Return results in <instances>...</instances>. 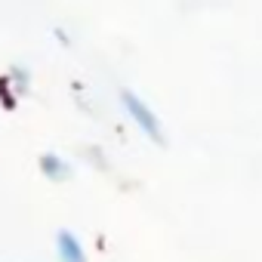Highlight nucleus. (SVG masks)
Returning a JSON list of instances; mask_svg holds the SVG:
<instances>
[{
	"label": "nucleus",
	"mask_w": 262,
	"mask_h": 262,
	"mask_svg": "<svg viewBox=\"0 0 262 262\" xmlns=\"http://www.w3.org/2000/svg\"><path fill=\"white\" fill-rule=\"evenodd\" d=\"M117 102H120V108H123V114L136 123V129L148 139V142H155V145H167V129H164V123H161V117H158V111L136 93V90H120L117 93Z\"/></svg>",
	"instance_id": "obj_1"
},
{
	"label": "nucleus",
	"mask_w": 262,
	"mask_h": 262,
	"mask_svg": "<svg viewBox=\"0 0 262 262\" xmlns=\"http://www.w3.org/2000/svg\"><path fill=\"white\" fill-rule=\"evenodd\" d=\"M56 256H59V262H86V250H83L80 237L68 228L56 231Z\"/></svg>",
	"instance_id": "obj_2"
},
{
	"label": "nucleus",
	"mask_w": 262,
	"mask_h": 262,
	"mask_svg": "<svg viewBox=\"0 0 262 262\" xmlns=\"http://www.w3.org/2000/svg\"><path fill=\"white\" fill-rule=\"evenodd\" d=\"M37 167H40V173L50 179V182H68L71 179V164L62 158V155H56V151H43L40 158H37Z\"/></svg>",
	"instance_id": "obj_3"
},
{
	"label": "nucleus",
	"mask_w": 262,
	"mask_h": 262,
	"mask_svg": "<svg viewBox=\"0 0 262 262\" xmlns=\"http://www.w3.org/2000/svg\"><path fill=\"white\" fill-rule=\"evenodd\" d=\"M7 80L13 83V90H16L19 96H25V93L31 90V71H28L25 65H10V71H7Z\"/></svg>",
	"instance_id": "obj_4"
},
{
	"label": "nucleus",
	"mask_w": 262,
	"mask_h": 262,
	"mask_svg": "<svg viewBox=\"0 0 262 262\" xmlns=\"http://www.w3.org/2000/svg\"><path fill=\"white\" fill-rule=\"evenodd\" d=\"M19 99H22V96L13 90V83H10L7 74H4V77H0V105H4L7 111H16V108H19Z\"/></svg>",
	"instance_id": "obj_5"
},
{
	"label": "nucleus",
	"mask_w": 262,
	"mask_h": 262,
	"mask_svg": "<svg viewBox=\"0 0 262 262\" xmlns=\"http://www.w3.org/2000/svg\"><path fill=\"white\" fill-rule=\"evenodd\" d=\"M56 37H59V43H62V47H71V40H68L65 28H56Z\"/></svg>",
	"instance_id": "obj_6"
}]
</instances>
